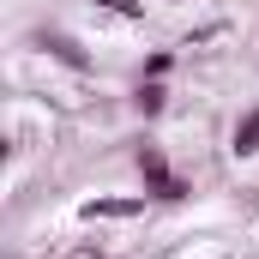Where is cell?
Returning <instances> with one entry per match:
<instances>
[{"instance_id": "6da1fadb", "label": "cell", "mask_w": 259, "mask_h": 259, "mask_svg": "<svg viewBox=\"0 0 259 259\" xmlns=\"http://www.w3.org/2000/svg\"><path fill=\"white\" fill-rule=\"evenodd\" d=\"M133 163H139V175H145V193H151V199H163V205H181V199L193 193V187H187V181L169 169V157H163L157 145H139V151H133Z\"/></svg>"}, {"instance_id": "7a4b0ae2", "label": "cell", "mask_w": 259, "mask_h": 259, "mask_svg": "<svg viewBox=\"0 0 259 259\" xmlns=\"http://www.w3.org/2000/svg\"><path fill=\"white\" fill-rule=\"evenodd\" d=\"M145 199H151V193H133V199H84V217H91V223H97V217H103V223H127V217L145 211Z\"/></svg>"}, {"instance_id": "3957f363", "label": "cell", "mask_w": 259, "mask_h": 259, "mask_svg": "<svg viewBox=\"0 0 259 259\" xmlns=\"http://www.w3.org/2000/svg\"><path fill=\"white\" fill-rule=\"evenodd\" d=\"M36 42H42V49H49L61 66H72V72H91V55H84V49H78L66 30H36Z\"/></svg>"}, {"instance_id": "277c9868", "label": "cell", "mask_w": 259, "mask_h": 259, "mask_svg": "<svg viewBox=\"0 0 259 259\" xmlns=\"http://www.w3.org/2000/svg\"><path fill=\"white\" fill-rule=\"evenodd\" d=\"M163 103H169L163 78H139V91H133V109H139L145 121H157V115H163Z\"/></svg>"}, {"instance_id": "5b68a950", "label": "cell", "mask_w": 259, "mask_h": 259, "mask_svg": "<svg viewBox=\"0 0 259 259\" xmlns=\"http://www.w3.org/2000/svg\"><path fill=\"white\" fill-rule=\"evenodd\" d=\"M229 151H235V157H253V151H259V109H247V115L235 121V133H229Z\"/></svg>"}, {"instance_id": "8992f818", "label": "cell", "mask_w": 259, "mask_h": 259, "mask_svg": "<svg viewBox=\"0 0 259 259\" xmlns=\"http://www.w3.org/2000/svg\"><path fill=\"white\" fill-rule=\"evenodd\" d=\"M91 6H103L115 18H145V0H91Z\"/></svg>"}, {"instance_id": "52a82bcc", "label": "cell", "mask_w": 259, "mask_h": 259, "mask_svg": "<svg viewBox=\"0 0 259 259\" xmlns=\"http://www.w3.org/2000/svg\"><path fill=\"white\" fill-rule=\"evenodd\" d=\"M169 66H175V55H169V49H157V55L145 61V72H139V78H169Z\"/></svg>"}]
</instances>
